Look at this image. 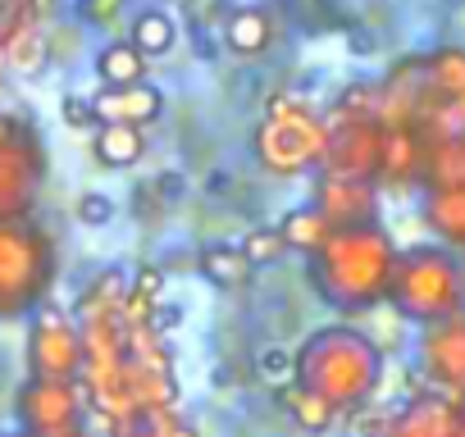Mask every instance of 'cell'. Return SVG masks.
Wrapping results in <instances>:
<instances>
[{
    "mask_svg": "<svg viewBox=\"0 0 465 437\" xmlns=\"http://www.w3.org/2000/svg\"><path fill=\"white\" fill-rule=\"evenodd\" d=\"M460 428V401L442 392H420L397 410V419L383 428V437H456Z\"/></svg>",
    "mask_w": 465,
    "mask_h": 437,
    "instance_id": "12",
    "label": "cell"
},
{
    "mask_svg": "<svg viewBox=\"0 0 465 437\" xmlns=\"http://www.w3.org/2000/svg\"><path fill=\"white\" fill-rule=\"evenodd\" d=\"M33 28H37V0H0V60Z\"/></svg>",
    "mask_w": 465,
    "mask_h": 437,
    "instance_id": "25",
    "label": "cell"
},
{
    "mask_svg": "<svg viewBox=\"0 0 465 437\" xmlns=\"http://www.w3.org/2000/svg\"><path fill=\"white\" fill-rule=\"evenodd\" d=\"M279 233H283V242L297 251V256H315L324 242H329V233H333V224L315 209V205H306V209H292V214H283V224H279Z\"/></svg>",
    "mask_w": 465,
    "mask_h": 437,
    "instance_id": "22",
    "label": "cell"
},
{
    "mask_svg": "<svg viewBox=\"0 0 465 437\" xmlns=\"http://www.w3.org/2000/svg\"><path fill=\"white\" fill-rule=\"evenodd\" d=\"M55 283V242L37 218H0V319L46 306Z\"/></svg>",
    "mask_w": 465,
    "mask_h": 437,
    "instance_id": "4",
    "label": "cell"
},
{
    "mask_svg": "<svg viewBox=\"0 0 465 437\" xmlns=\"http://www.w3.org/2000/svg\"><path fill=\"white\" fill-rule=\"evenodd\" d=\"M10 437H28V432H10Z\"/></svg>",
    "mask_w": 465,
    "mask_h": 437,
    "instance_id": "35",
    "label": "cell"
},
{
    "mask_svg": "<svg viewBox=\"0 0 465 437\" xmlns=\"http://www.w3.org/2000/svg\"><path fill=\"white\" fill-rule=\"evenodd\" d=\"M324 137H329V128L320 119H311L306 110L274 105L256 132V155L270 173H306V169H320Z\"/></svg>",
    "mask_w": 465,
    "mask_h": 437,
    "instance_id": "6",
    "label": "cell"
},
{
    "mask_svg": "<svg viewBox=\"0 0 465 437\" xmlns=\"http://www.w3.org/2000/svg\"><path fill=\"white\" fill-rule=\"evenodd\" d=\"M146 141H142V128H128V123H96L92 132V155L105 164V169H133L142 160Z\"/></svg>",
    "mask_w": 465,
    "mask_h": 437,
    "instance_id": "17",
    "label": "cell"
},
{
    "mask_svg": "<svg viewBox=\"0 0 465 437\" xmlns=\"http://www.w3.org/2000/svg\"><path fill=\"white\" fill-rule=\"evenodd\" d=\"M288 10L302 24H320V10H329V0H288Z\"/></svg>",
    "mask_w": 465,
    "mask_h": 437,
    "instance_id": "33",
    "label": "cell"
},
{
    "mask_svg": "<svg viewBox=\"0 0 465 437\" xmlns=\"http://www.w3.org/2000/svg\"><path fill=\"white\" fill-rule=\"evenodd\" d=\"M252 260L242 256V247H205L201 251V278L205 283H214L219 292H238V287H247L252 283Z\"/></svg>",
    "mask_w": 465,
    "mask_h": 437,
    "instance_id": "18",
    "label": "cell"
},
{
    "mask_svg": "<svg viewBox=\"0 0 465 437\" xmlns=\"http://www.w3.org/2000/svg\"><path fill=\"white\" fill-rule=\"evenodd\" d=\"M283 405L292 410V419H297V423H302L306 432H324V428H329V423L338 419V414H333V410H329V405H324V401H320L315 392H306L302 383L283 387Z\"/></svg>",
    "mask_w": 465,
    "mask_h": 437,
    "instance_id": "24",
    "label": "cell"
},
{
    "mask_svg": "<svg viewBox=\"0 0 465 437\" xmlns=\"http://www.w3.org/2000/svg\"><path fill=\"white\" fill-rule=\"evenodd\" d=\"M379 160H383V123L361 114V119H338L324 137L320 173L324 178H361L379 182Z\"/></svg>",
    "mask_w": 465,
    "mask_h": 437,
    "instance_id": "8",
    "label": "cell"
},
{
    "mask_svg": "<svg viewBox=\"0 0 465 437\" xmlns=\"http://www.w3.org/2000/svg\"><path fill=\"white\" fill-rule=\"evenodd\" d=\"M42 51H46V42H42V33L33 28L28 37H19V42L5 51V64H15V69H24V73H28L33 64H42Z\"/></svg>",
    "mask_w": 465,
    "mask_h": 437,
    "instance_id": "28",
    "label": "cell"
},
{
    "mask_svg": "<svg viewBox=\"0 0 465 437\" xmlns=\"http://www.w3.org/2000/svg\"><path fill=\"white\" fill-rule=\"evenodd\" d=\"M15 414H19V432H28V437H51L60 428H78L83 423V387L28 378L15 396Z\"/></svg>",
    "mask_w": 465,
    "mask_h": 437,
    "instance_id": "9",
    "label": "cell"
},
{
    "mask_svg": "<svg viewBox=\"0 0 465 437\" xmlns=\"http://www.w3.org/2000/svg\"><path fill=\"white\" fill-rule=\"evenodd\" d=\"M270 42H274V24H270V15L256 10V5L238 10V15L228 19V28H223V46H228L232 55H265Z\"/></svg>",
    "mask_w": 465,
    "mask_h": 437,
    "instance_id": "20",
    "label": "cell"
},
{
    "mask_svg": "<svg viewBox=\"0 0 465 437\" xmlns=\"http://www.w3.org/2000/svg\"><path fill=\"white\" fill-rule=\"evenodd\" d=\"M60 119L69 123V128H96V110H92V96H64L60 101Z\"/></svg>",
    "mask_w": 465,
    "mask_h": 437,
    "instance_id": "30",
    "label": "cell"
},
{
    "mask_svg": "<svg viewBox=\"0 0 465 437\" xmlns=\"http://www.w3.org/2000/svg\"><path fill=\"white\" fill-rule=\"evenodd\" d=\"M424 78H429L433 101L465 96V51L460 46H438L433 55H424Z\"/></svg>",
    "mask_w": 465,
    "mask_h": 437,
    "instance_id": "21",
    "label": "cell"
},
{
    "mask_svg": "<svg viewBox=\"0 0 465 437\" xmlns=\"http://www.w3.org/2000/svg\"><path fill=\"white\" fill-rule=\"evenodd\" d=\"M242 256H247L252 265H274V260L288 256V242H283L279 228H252V233L242 238Z\"/></svg>",
    "mask_w": 465,
    "mask_h": 437,
    "instance_id": "27",
    "label": "cell"
},
{
    "mask_svg": "<svg viewBox=\"0 0 465 437\" xmlns=\"http://www.w3.org/2000/svg\"><path fill=\"white\" fill-rule=\"evenodd\" d=\"M96 78L101 87H137L146 83V55L133 42H110L96 51Z\"/></svg>",
    "mask_w": 465,
    "mask_h": 437,
    "instance_id": "19",
    "label": "cell"
},
{
    "mask_svg": "<svg viewBox=\"0 0 465 437\" xmlns=\"http://www.w3.org/2000/svg\"><path fill=\"white\" fill-rule=\"evenodd\" d=\"M42 173H46L42 137L28 123L0 114V218H33Z\"/></svg>",
    "mask_w": 465,
    "mask_h": 437,
    "instance_id": "5",
    "label": "cell"
},
{
    "mask_svg": "<svg viewBox=\"0 0 465 437\" xmlns=\"http://www.w3.org/2000/svg\"><path fill=\"white\" fill-rule=\"evenodd\" d=\"M424 155L429 141L420 128H383V160H379V182H424Z\"/></svg>",
    "mask_w": 465,
    "mask_h": 437,
    "instance_id": "14",
    "label": "cell"
},
{
    "mask_svg": "<svg viewBox=\"0 0 465 437\" xmlns=\"http://www.w3.org/2000/svg\"><path fill=\"white\" fill-rule=\"evenodd\" d=\"M119 10H124V0H83V5H78V15H83L87 24H96V28H105Z\"/></svg>",
    "mask_w": 465,
    "mask_h": 437,
    "instance_id": "31",
    "label": "cell"
},
{
    "mask_svg": "<svg viewBox=\"0 0 465 437\" xmlns=\"http://www.w3.org/2000/svg\"><path fill=\"white\" fill-rule=\"evenodd\" d=\"M51 437H92V432L78 423V428H60V432H51Z\"/></svg>",
    "mask_w": 465,
    "mask_h": 437,
    "instance_id": "34",
    "label": "cell"
},
{
    "mask_svg": "<svg viewBox=\"0 0 465 437\" xmlns=\"http://www.w3.org/2000/svg\"><path fill=\"white\" fill-rule=\"evenodd\" d=\"M424 191H465V137H438V141H429Z\"/></svg>",
    "mask_w": 465,
    "mask_h": 437,
    "instance_id": "15",
    "label": "cell"
},
{
    "mask_svg": "<svg viewBox=\"0 0 465 437\" xmlns=\"http://www.w3.org/2000/svg\"><path fill=\"white\" fill-rule=\"evenodd\" d=\"M311 205L329 218L333 228L379 224V182H361V178H324V173H320Z\"/></svg>",
    "mask_w": 465,
    "mask_h": 437,
    "instance_id": "11",
    "label": "cell"
},
{
    "mask_svg": "<svg viewBox=\"0 0 465 437\" xmlns=\"http://www.w3.org/2000/svg\"><path fill=\"white\" fill-rule=\"evenodd\" d=\"M420 374L433 383V392L465 401V315H451L442 324L420 328Z\"/></svg>",
    "mask_w": 465,
    "mask_h": 437,
    "instance_id": "10",
    "label": "cell"
},
{
    "mask_svg": "<svg viewBox=\"0 0 465 437\" xmlns=\"http://www.w3.org/2000/svg\"><path fill=\"white\" fill-rule=\"evenodd\" d=\"M256 374L270 383V387H292L297 383V355L288 351V346H265L261 355H256Z\"/></svg>",
    "mask_w": 465,
    "mask_h": 437,
    "instance_id": "26",
    "label": "cell"
},
{
    "mask_svg": "<svg viewBox=\"0 0 465 437\" xmlns=\"http://www.w3.org/2000/svg\"><path fill=\"white\" fill-rule=\"evenodd\" d=\"M306 265H311V283L324 306L342 315H361L388 301V283L397 269V242L388 238L383 224L333 228L329 242Z\"/></svg>",
    "mask_w": 465,
    "mask_h": 437,
    "instance_id": "1",
    "label": "cell"
},
{
    "mask_svg": "<svg viewBox=\"0 0 465 437\" xmlns=\"http://www.w3.org/2000/svg\"><path fill=\"white\" fill-rule=\"evenodd\" d=\"M388 306L429 328L451 315H465V260L447 247H411L397 251V269L388 283Z\"/></svg>",
    "mask_w": 465,
    "mask_h": 437,
    "instance_id": "3",
    "label": "cell"
},
{
    "mask_svg": "<svg viewBox=\"0 0 465 437\" xmlns=\"http://www.w3.org/2000/svg\"><path fill=\"white\" fill-rule=\"evenodd\" d=\"M128 42H133L146 60H155V55H169V51H173L178 28H173V19H169L164 10H142V15L133 19V28H128Z\"/></svg>",
    "mask_w": 465,
    "mask_h": 437,
    "instance_id": "23",
    "label": "cell"
},
{
    "mask_svg": "<svg viewBox=\"0 0 465 437\" xmlns=\"http://www.w3.org/2000/svg\"><path fill=\"white\" fill-rule=\"evenodd\" d=\"M160 287H164V274H160V269H142V274H137V283H133V292H137V296H146V301H151V296H160Z\"/></svg>",
    "mask_w": 465,
    "mask_h": 437,
    "instance_id": "32",
    "label": "cell"
},
{
    "mask_svg": "<svg viewBox=\"0 0 465 437\" xmlns=\"http://www.w3.org/2000/svg\"><path fill=\"white\" fill-rule=\"evenodd\" d=\"M297 383L315 392L333 414L365 405L379 383H383V351L370 333L351 324H329L315 328L297 351Z\"/></svg>",
    "mask_w": 465,
    "mask_h": 437,
    "instance_id": "2",
    "label": "cell"
},
{
    "mask_svg": "<svg viewBox=\"0 0 465 437\" xmlns=\"http://www.w3.org/2000/svg\"><path fill=\"white\" fill-rule=\"evenodd\" d=\"M424 218L442 247L465 260V191H424Z\"/></svg>",
    "mask_w": 465,
    "mask_h": 437,
    "instance_id": "16",
    "label": "cell"
},
{
    "mask_svg": "<svg viewBox=\"0 0 465 437\" xmlns=\"http://www.w3.org/2000/svg\"><path fill=\"white\" fill-rule=\"evenodd\" d=\"M78 218H83L87 228H101V224H110V218H114V200L101 196V191H87L78 200Z\"/></svg>",
    "mask_w": 465,
    "mask_h": 437,
    "instance_id": "29",
    "label": "cell"
},
{
    "mask_svg": "<svg viewBox=\"0 0 465 437\" xmlns=\"http://www.w3.org/2000/svg\"><path fill=\"white\" fill-rule=\"evenodd\" d=\"M28 369H33V378L78 383V369H83V337H78L74 319H69L60 306H37V310H33V328H28Z\"/></svg>",
    "mask_w": 465,
    "mask_h": 437,
    "instance_id": "7",
    "label": "cell"
},
{
    "mask_svg": "<svg viewBox=\"0 0 465 437\" xmlns=\"http://www.w3.org/2000/svg\"><path fill=\"white\" fill-rule=\"evenodd\" d=\"M92 110H96V123H128V128H142V123H155L164 114V96L151 87V83H137V87H101L92 96Z\"/></svg>",
    "mask_w": 465,
    "mask_h": 437,
    "instance_id": "13",
    "label": "cell"
}]
</instances>
